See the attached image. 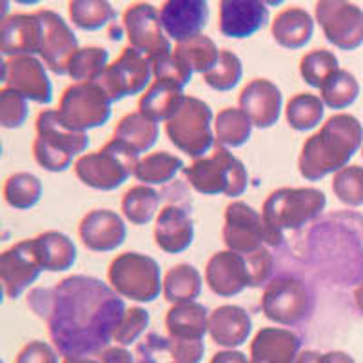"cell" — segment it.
I'll list each match as a JSON object with an SVG mask.
<instances>
[{"instance_id":"6da1fadb","label":"cell","mask_w":363,"mask_h":363,"mask_svg":"<svg viewBox=\"0 0 363 363\" xmlns=\"http://www.w3.org/2000/svg\"><path fill=\"white\" fill-rule=\"evenodd\" d=\"M28 306L48 323L53 347L64 358H89L109 349L128 311L111 285L86 274L33 289Z\"/></svg>"},{"instance_id":"7a4b0ae2","label":"cell","mask_w":363,"mask_h":363,"mask_svg":"<svg viewBox=\"0 0 363 363\" xmlns=\"http://www.w3.org/2000/svg\"><path fill=\"white\" fill-rule=\"evenodd\" d=\"M363 125L347 113L327 118L320 131L309 136L298 158L300 174L309 182H318L330 173L345 169L349 160L362 147Z\"/></svg>"},{"instance_id":"3957f363","label":"cell","mask_w":363,"mask_h":363,"mask_svg":"<svg viewBox=\"0 0 363 363\" xmlns=\"http://www.w3.org/2000/svg\"><path fill=\"white\" fill-rule=\"evenodd\" d=\"M89 147L87 133L74 131L58 118L57 109H45L37 116V138L33 157L42 169L64 173L71 167L74 157H82Z\"/></svg>"},{"instance_id":"277c9868","label":"cell","mask_w":363,"mask_h":363,"mask_svg":"<svg viewBox=\"0 0 363 363\" xmlns=\"http://www.w3.org/2000/svg\"><path fill=\"white\" fill-rule=\"evenodd\" d=\"M182 173L196 193L206 196L225 194L227 199H238L249 186V173L244 162L220 145H216L211 157L194 160Z\"/></svg>"},{"instance_id":"5b68a950","label":"cell","mask_w":363,"mask_h":363,"mask_svg":"<svg viewBox=\"0 0 363 363\" xmlns=\"http://www.w3.org/2000/svg\"><path fill=\"white\" fill-rule=\"evenodd\" d=\"M140 155L118 138H111L95 153L82 155L74 162V174L84 186L96 191H115L135 177Z\"/></svg>"},{"instance_id":"8992f818","label":"cell","mask_w":363,"mask_h":363,"mask_svg":"<svg viewBox=\"0 0 363 363\" xmlns=\"http://www.w3.org/2000/svg\"><path fill=\"white\" fill-rule=\"evenodd\" d=\"M327 206L323 191L314 187H281L272 191L262 207L265 223L278 235L294 231L322 215Z\"/></svg>"},{"instance_id":"52a82bcc","label":"cell","mask_w":363,"mask_h":363,"mask_svg":"<svg viewBox=\"0 0 363 363\" xmlns=\"http://www.w3.org/2000/svg\"><path fill=\"white\" fill-rule=\"evenodd\" d=\"M108 280L122 298L149 303L164 291L160 265L155 258L140 252H122L111 262Z\"/></svg>"},{"instance_id":"ba28073f","label":"cell","mask_w":363,"mask_h":363,"mask_svg":"<svg viewBox=\"0 0 363 363\" xmlns=\"http://www.w3.org/2000/svg\"><path fill=\"white\" fill-rule=\"evenodd\" d=\"M213 120L215 116L209 104L194 96H186L182 108L165 122V133L171 144L182 153L200 160L216 142Z\"/></svg>"},{"instance_id":"9c48e42d","label":"cell","mask_w":363,"mask_h":363,"mask_svg":"<svg viewBox=\"0 0 363 363\" xmlns=\"http://www.w3.org/2000/svg\"><path fill=\"white\" fill-rule=\"evenodd\" d=\"M113 100L99 82L71 84L58 104V118L67 128L86 133L108 124L113 113Z\"/></svg>"},{"instance_id":"30bf717a","label":"cell","mask_w":363,"mask_h":363,"mask_svg":"<svg viewBox=\"0 0 363 363\" xmlns=\"http://www.w3.org/2000/svg\"><path fill=\"white\" fill-rule=\"evenodd\" d=\"M265 318L278 325L294 327L309 320L314 311V293L296 277L272 278L262 294Z\"/></svg>"},{"instance_id":"8fae6325","label":"cell","mask_w":363,"mask_h":363,"mask_svg":"<svg viewBox=\"0 0 363 363\" xmlns=\"http://www.w3.org/2000/svg\"><path fill=\"white\" fill-rule=\"evenodd\" d=\"M223 242L229 251L247 256L267 245L278 247L284 244V235L272 231L264 216L245 202H231L225 207Z\"/></svg>"},{"instance_id":"7c38bea8","label":"cell","mask_w":363,"mask_h":363,"mask_svg":"<svg viewBox=\"0 0 363 363\" xmlns=\"http://www.w3.org/2000/svg\"><path fill=\"white\" fill-rule=\"evenodd\" d=\"M153 79V62L128 45L96 82L106 89L113 102H120L128 96L145 93Z\"/></svg>"},{"instance_id":"4fadbf2b","label":"cell","mask_w":363,"mask_h":363,"mask_svg":"<svg viewBox=\"0 0 363 363\" xmlns=\"http://www.w3.org/2000/svg\"><path fill=\"white\" fill-rule=\"evenodd\" d=\"M124 29L129 45L151 62L173 53L169 37L160 22V13L149 2H135L124 11Z\"/></svg>"},{"instance_id":"5bb4252c","label":"cell","mask_w":363,"mask_h":363,"mask_svg":"<svg viewBox=\"0 0 363 363\" xmlns=\"http://www.w3.org/2000/svg\"><path fill=\"white\" fill-rule=\"evenodd\" d=\"M316 22L330 44L342 51H354L363 44V11L352 2L322 0L314 8Z\"/></svg>"},{"instance_id":"9a60e30c","label":"cell","mask_w":363,"mask_h":363,"mask_svg":"<svg viewBox=\"0 0 363 363\" xmlns=\"http://www.w3.org/2000/svg\"><path fill=\"white\" fill-rule=\"evenodd\" d=\"M37 15L42 22V62L55 74L64 77L67 74L69 60L80 50L79 38L58 13L51 9H38Z\"/></svg>"},{"instance_id":"2e32d148","label":"cell","mask_w":363,"mask_h":363,"mask_svg":"<svg viewBox=\"0 0 363 363\" xmlns=\"http://www.w3.org/2000/svg\"><path fill=\"white\" fill-rule=\"evenodd\" d=\"M6 87L15 89L31 102L48 106L53 100V86L44 62L37 57H13L2 66Z\"/></svg>"},{"instance_id":"e0dca14e","label":"cell","mask_w":363,"mask_h":363,"mask_svg":"<svg viewBox=\"0 0 363 363\" xmlns=\"http://www.w3.org/2000/svg\"><path fill=\"white\" fill-rule=\"evenodd\" d=\"M42 265L35 252L33 238L22 240L0 255V280L8 298H18L38 280Z\"/></svg>"},{"instance_id":"ac0fdd59","label":"cell","mask_w":363,"mask_h":363,"mask_svg":"<svg viewBox=\"0 0 363 363\" xmlns=\"http://www.w3.org/2000/svg\"><path fill=\"white\" fill-rule=\"evenodd\" d=\"M206 281L209 289L222 298H233L251 287V272L244 255L220 251L211 256L206 265Z\"/></svg>"},{"instance_id":"d6986e66","label":"cell","mask_w":363,"mask_h":363,"mask_svg":"<svg viewBox=\"0 0 363 363\" xmlns=\"http://www.w3.org/2000/svg\"><path fill=\"white\" fill-rule=\"evenodd\" d=\"M158 13L165 35L177 44L202 35L209 21V6L203 0H169Z\"/></svg>"},{"instance_id":"ffe728a7","label":"cell","mask_w":363,"mask_h":363,"mask_svg":"<svg viewBox=\"0 0 363 363\" xmlns=\"http://www.w3.org/2000/svg\"><path fill=\"white\" fill-rule=\"evenodd\" d=\"M79 236L89 251L111 252L125 242L128 229L124 218L115 211H89L79 225Z\"/></svg>"},{"instance_id":"44dd1931","label":"cell","mask_w":363,"mask_h":363,"mask_svg":"<svg viewBox=\"0 0 363 363\" xmlns=\"http://www.w3.org/2000/svg\"><path fill=\"white\" fill-rule=\"evenodd\" d=\"M240 109L251 118L255 128L269 129L281 115L284 96L277 84L267 79H255L242 89L238 96Z\"/></svg>"},{"instance_id":"7402d4cb","label":"cell","mask_w":363,"mask_h":363,"mask_svg":"<svg viewBox=\"0 0 363 363\" xmlns=\"http://www.w3.org/2000/svg\"><path fill=\"white\" fill-rule=\"evenodd\" d=\"M269 22V8L260 0H222L218 29L227 38H249Z\"/></svg>"},{"instance_id":"603a6c76","label":"cell","mask_w":363,"mask_h":363,"mask_svg":"<svg viewBox=\"0 0 363 363\" xmlns=\"http://www.w3.org/2000/svg\"><path fill=\"white\" fill-rule=\"evenodd\" d=\"M42 22L35 13H17L2 21L0 50L8 58L40 55Z\"/></svg>"},{"instance_id":"cb8c5ba5","label":"cell","mask_w":363,"mask_h":363,"mask_svg":"<svg viewBox=\"0 0 363 363\" xmlns=\"http://www.w3.org/2000/svg\"><path fill=\"white\" fill-rule=\"evenodd\" d=\"M194 223L189 209L169 203L158 213L155 222V244L167 255H180L191 247Z\"/></svg>"},{"instance_id":"d4e9b609","label":"cell","mask_w":363,"mask_h":363,"mask_svg":"<svg viewBox=\"0 0 363 363\" xmlns=\"http://www.w3.org/2000/svg\"><path fill=\"white\" fill-rule=\"evenodd\" d=\"M301 340L296 333L280 327H264L251 342V363H296Z\"/></svg>"},{"instance_id":"484cf974","label":"cell","mask_w":363,"mask_h":363,"mask_svg":"<svg viewBox=\"0 0 363 363\" xmlns=\"http://www.w3.org/2000/svg\"><path fill=\"white\" fill-rule=\"evenodd\" d=\"M252 333V320L244 307L222 306L209 314V335L227 351L244 345Z\"/></svg>"},{"instance_id":"4316f807","label":"cell","mask_w":363,"mask_h":363,"mask_svg":"<svg viewBox=\"0 0 363 363\" xmlns=\"http://www.w3.org/2000/svg\"><path fill=\"white\" fill-rule=\"evenodd\" d=\"M186 100L184 87L169 79H155L138 102V111L153 122H167Z\"/></svg>"},{"instance_id":"83f0119b","label":"cell","mask_w":363,"mask_h":363,"mask_svg":"<svg viewBox=\"0 0 363 363\" xmlns=\"http://www.w3.org/2000/svg\"><path fill=\"white\" fill-rule=\"evenodd\" d=\"M271 33L277 44L285 50H301L313 38L314 21L306 9L287 8L272 21Z\"/></svg>"},{"instance_id":"f1b7e54d","label":"cell","mask_w":363,"mask_h":363,"mask_svg":"<svg viewBox=\"0 0 363 363\" xmlns=\"http://www.w3.org/2000/svg\"><path fill=\"white\" fill-rule=\"evenodd\" d=\"M35 252L42 265V271L64 272L77 264V245L64 233L45 231L33 238Z\"/></svg>"},{"instance_id":"f546056e","label":"cell","mask_w":363,"mask_h":363,"mask_svg":"<svg viewBox=\"0 0 363 363\" xmlns=\"http://www.w3.org/2000/svg\"><path fill=\"white\" fill-rule=\"evenodd\" d=\"M165 327L171 340H203L209 333V313L196 301L178 303L165 314Z\"/></svg>"},{"instance_id":"4dcf8cb0","label":"cell","mask_w":363,"mask_h":363,"mask_svg":"<svg viewBox=\"0 0 363 363\" xmlns=\"http://www.w3.org/2000/svg\"><path fill=\"white\" fill-rule=\"evenodd\" d=\"M160 129L157 122L142 115L140 111L128 113L118 120L115 128V138L124 142L125 145L135 151V153H147L158 140Z\"/></svg>"},{"instance_id":"1f68e13d","label":"cell","mask_w":363,"mask_h":363,"mask_svg":"<svg viewBox=\"0 0 363 363\" xmlns=\"http://www.w3.org/2000/svg\"><path fill=\"white\" fill-rule=\"evenodd\" d=\"M202 293V274L189 264H178L164 277V298L173 306L194 301Z\"/></svg>"},{"instance_id":"d6a6232c","label":"cell","mask_w":363,"mask_h":363,"mask_svg":"<svg viewBox=\"0 0 363 363\" xmlns=\"http://www.w3.org/2000/svg\"><path fill=\"white\" fill-rule=\"evenodd\" d=\"M252 128L247 115L238 108H225L215 116V138L220 147H242L251 140Z\"/></svg>"},{"instance_id":"836d02e7","label":"cell","mask_w":363,"mask_h":363,"mask_svg":"<svg viewBox=\"0 0 363 363\" xmlns=\"http://www.w3.org/2000/svg\"><path fill=\"white\" fill-rule=\"evenodd\" d=\"M184 169L186 165L180 157H174L167 151H158L142 158L136 167L135 178L142 182V186H164Z\"/></svg>"},{"instance_id":"e575fe53","label":"cell","mask_w":363,"mask_h":363,"mask_svg":"<svg viewBox=\"0 0 363 363\" xmlns=\"http://www.w3.org/2000/svg\"><path fill=\"white\" fill-rule=\"evenodd\" d=\"M69 18L82 31H99L116 24V11L102 0H73L69 2Z\"/></svg>"},{"instance_id":"d590c367","label":"cell","mask_w":363,"mask_h":363,"mask_svg":"<svg viewBox=\"0 0 363 363\" xmlns=\"http://www.w3.org/2000/svg\"><path fill=\"white\" fill-rule=\"evenodd\" d=\"M325 104L313 93H298L287 102L285 118L294 131H311L322 124Z\"/></svg>"},{"instance_id":"8d00e7d4","label":"cell","mask_w":363,"mask_h":363,"mask_svg":"<svg viewBox=\"0 0 363 363\" xmlns=\"http://www.w3.org/2000/svg\"><path fill=\"white\" fill-rule=\"evenodd\" d=\"M160 193L151 186H135L125 191L122 199V215L133 225H145L157 215Z\"/></svg>"},{"instance_id":"74e56055","label":"cell","mask_w":363,"mask_h":363,"mask_svg":"<svg viewBox=\"0 0 363 363\" xmlns=\"http://www.w3.org/2000/svg\"><path fill=\"white\" fill-rule=\"evenodd\" d=\"M109 66V51L106 48H80L67 66V77L74 80V84L96 82Z\"/></svg>"},{"instance_id":"f35d334b","label":"cell","mask_w":363,"mask_h":363,"mask_svg":"<svg viewBox=\"0 0 363 363\" xmlns=\"http://www.w3.org/2000/svg\"><path fill=\"white\" fill-rule=\"evenodd\" d=\"M359 95V84L352 73L338 69L320 87V99L329 109H347L356 102Z\"/></svg>"},{"instance_id":"ab89813d","label":"cell","mask_w":363,"mask_h":363,"mask_svg":"<svg viewBox=\"0 0 363 363\" xmlns=\"http://www.w3.org/2000/svg\"><path fill=\"white\" fill-rule=\"evenodd\" d=\"M42 182L33 173H15L4 184V200L17 211H28L42 199Z\"/></svg>"},{"instance_id":"60d3db41","label":"cell","mask_w":363,"mask_h":363,"mask_svg":"<svg viewBox=\"0 0 363 363\" xmlns=\"http://www.w3.org/2000/svg\"><path fill=\"white\" fill-rule=\"evenodd\" d=\"M220 51L216 44L211 40L207 35H199V37L191 38V40L180 42L174 48V53L180 58L186 60L187 66L191 67L193 73L206 74L216 66L220 60Z\"/></svg>"},{"instance_id":"b9f144b4","label":"cell","mask_w":363,"mask_h":363,"mask_svg":"<svg viewBox=\"0 0 363 363\" xmlns=\"http://www.w3.org/2000/svg\"><path fill=\"white\" fill-rule=\"evenodd\" d=\"M338 69V57L329 50H313L303 55L300 60L301 79L307 86L316 87V89H320L330 74Z\"/></svg>"},{"instance_id":"7bdbcfd3","label":"cell","mask_w":363,"mask_h":363,"mask_svg":"<svg viewBox=\"0 0 363 363\" xmlns=\"http://www.w3.org/2000/svg\"><path fill=\"white\" fill-rule=\"evenodd\" d=\"M242 77H244V66L238 55L229 50H222L216 66L203 74V82L215 91H231L238 86Z\"/></svg>"},{"instance_id":"ee69618b","label":"cell","mask_w":363,"mask_h":363,"mask_svg":"<svg viewBox=\"0 0 363 363\" xmlns=\"http://www.w3.org/2000/svg\"><path fill=\"white\" fill-rule=\"evenodd\" d=\"M333 191L336 199L349 207L363 206V167L347 165L333 178Z\"/></svg>"},{"instance_id":"f6af8a7d","label":"cell","mask_w":363,"mask_h":363,"mask_svg":"<svg viewBox=\"0 0 363 363\" xmlns=\"http://www.w3.org/2000/svg\"><path fill=\"white\" fill-rule=\"evenodd\" d=\"M28 99L4 86L0 91V125L4 129H17L28 120Z\"/></svg>"},{"instance_id":"bcb514c9","label":"cell","mask_w":363,"mask_h":363,"mask_svg":"<svg viewBox=\"0 0 363 363\" xmlns=\"http://www.w3.org/2000/svg\"><path fill=\"white\" fill-rule=\"evenodd\" d=\"M149 322H151V316H149V313L144 307H131V309L125 311L122 322L116 327L113 340L120 347L131 345V343H135L136 340L144 335Z\"/></svg>"},{"instance_id":"7dc6e473","label":"cell","mask_w":363,"mask_h":363,"mask_svg":"<svg viewBox=\"0 0 363 363\" xmlns=\"http://www.w3.org/2000/svg\"><path fill=\"white\" fill-rule=\"evenodd\" d=\"M153 73L155 79H169L174 80V82L180 84L182 87H186L187 84L193 79V71L187 66L184 58L178 57L177 53H169L165 57L158 58L153 62Z\"/></svg>"},{"instance_id":"c3c4849f","label":"cell","mask_w":363,"mask_h":363,"mask_svg":"<svg viewBox=\"0 0 363 363\" xmlns=\"http://www.w3.org/2000/svg\"><path fill=\"white\" fill-rule=\"evenodd\" d=\"M203 352H206L203 340L169 338V354L174 359V363H200L203 359Z\"/></svg>"},{"instance_id":"681fc988","label":"cell","mask_w":363,"mask_h":363,"mask_svg":"<svg viewBox=\"0 0 363 363\" xmlns=\"http://www.w3.org/2000/svg\"><path fill=\"white\" fill-rule=\"evenodd\" d=\"M169 352V338H164L158 333H149L135 352V363H158V354Z\"/></svg>"},{"instance_id":"f907efd6","label":"cell","mask_w":363,"mask_h":363,"mask_svg":"<svg viewBox=\"0 0 363 363\" xmlns=\"http://www.w3.org/2000/svg\"><path fill=\"white\" fill-rule=\"evenodd\" d=\"M58 352L48 342L35 340L21 349L15 363H58Z\"/></svg>"},{"instance_id":"816d5d0a","label":"cell","mask_w":363,"mask_h":363,"mask_svg":"<svg viewBox=\"0 0 363 363\" xmlns=\"http://www.w3.org/2000/svg\"><path fill=\"white\" fill-rule=\"evenodd\" d=\"M296 363H356L352 356L343 351H329V352H316L306 351L298 356Z\"/></svg>"},{"instance_id":"f5cc1de1","label":"cell","mask_w":363,"mask_h":363,"mask_svg":"<svg viewBox=\"0 0 363 363\" xmlns=\"http://www.w3.org/2000/svg\"><path fill=\"white\" fill-rule=\"evenodd\" d=\"M99 363H135V358L125 347L116 345L100 352Z\"/></svg>"},{"instance_id":"db71d44e","label":"cell","mask_w":363,"mask_h":363,"mask_svg":"<svg viewBox=\"0 0 363 363\" xmlns=\"http://www.w3.org/2000/svg\"><path fill=\"white\" fill-rule=\"evenodd\" d=\"M211 363H251V359H249L247 354H244V352L229 349V351L216 352V354L213 356V359H211Z\"/></svg>"},{"instance_id":"11a10c76","label":"cell","mask_w":363,"mask_h":363,"mask_svg":"<svg viewBox=\"0 0 363 363\" xmlns=\"http://www.w3.org/2000/svg\"><path fill=\"white\" fill-rule=\"evenodd\" d=\"M354 301H356V306H358V309L363 313V284L356 287V291H354Z\"/></svg>"},{"instance_id":"9f6ffc18","label":"cell","mask_w":363,"mask_h":363,"mask_svg":"<svg viewBox=\"0 0 363 363\" xmlns=\"http://www.w3.org/2000/svg\"><path fill=\"white\" fill-rule=\"evenodd\" d=\"M62 363H99V359H91V358H64Z\"/></svg>"},{"instance_id":"6f0895ef","label":"cell","mask_w":363,"mask_h":363,"mask_svg":"<svg viewBox=\"0 0 363 363\" xmlns=\"http://www.w3.org/2000/svg\"><path fill=\"white\" fill-rule=\"evenodd\" d=\"M362 155H363V153H362Z\"/></svg>"}]
</instances>
